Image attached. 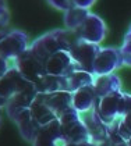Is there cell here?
Instances as JSON below:
<instances>
[{
  "label": "cell",
  "mask_w": 131,
  "mask_h": 146,
  "mask_svg": "<svg viewBox=\"0 0 131 146\" xmlns=\"http://www.w3.org/2000/svg\"><path fill=\"white\" fill-rule=\"evenodd\" d=\"M77 39L78 38L76 36V34L68 29H53L42 35L41 38L35 39L28 46V49L45 63L56 52L70 50Z\"/></svg>",
  "instance_id": "1"
},
{
  "label": "cell",
  "mask_w": 131,
  "mask_h": 146,
  "mask_svg": "<svg viewBox=\"0 0 131 146\" xmlns=\"http://www.w3.org/2000/svg\"><path fill=\"white\" fill-rule=\"evenodd\" d=\"M59 120L61 124V131H63L66 145L71 143V142H81V141L91 139L89 131H88L81 114L74 107L70 109L68 111H66Z\"/></svg>",
  "instance_id": "2"
},
{
  "label": "cell",
  "mask_w": 131,
  "mask_h": 146,
  "mask_svg": "<svg viewBox=\"0 0 131 146\" xmlns=\"http://www.w3.org/2000/svg\"><path fill=\"white\" fill-rule=\"evenodd\" d=\"M11 66L17 68L22 77L27 81L32 82L33 85H36L46 75L45 63L35 56L29 49H27L17 58H14L11 61Z\"/></svg>",
  "instance_id": "3"
},
{
  "label": "cell",
  "mask_w": 131,
  "mask_h": 146,
  "mask_svg": "<svg viewBox=\"0 0 131 146\" xmlns=\"http://www.w3.org/2000/svg\"><path fill=\"white\" fill-rule=\"evenodd\" d=\"M28 35L22 31H0V57L13 61L28 49Z\"/></svg>",
  "instance_id": "4"
},
{
  "label": "cell",
  "mask_w": 131,
  "mask_h": 146,
  "mask_svg": "<svg viewBox=\"0 0 131 146\" xmlns=\"http://www.w3.org/2000/svg\"><path fill=\"white\" fill-rule=\"evenodd\" d=\"M100 49H102V46L96 45V43L77 39L70 49V53L74 58L78 70L94 74V64H95V60L98 57Z\"/></svg>",
  "instance_id": "5"
},
{
  "label": "cell",
  "mask_w": 131,
  "mask_h": 146,
  "mask_svg": "<svg viewBox=\"0 0 131 146\" xmlns=\"http://www.w3.org/2000/svg\"><path fill=\"white\" fill-rule=\"evenodd\" d=\"M31 85H33L32 82L27 81L18 72L17 68L11 66L9 71L0 78V109H4L7 102L15 93H18L20 90L25 89Z\"/></svg>",
  "instance_id": "6"
},
{
  "label": "cell",
  "mask_w": 131,
  "mask_h": 146,
  "mask_svg": "<svg viewBox=\"0 0 131 146\" xmlns=\"http://www.w3.org/2000/svg\"><path fill=\"white\" fill-rule=\"evenodd\" d=\"M106 32H108V29H106L105 21L99 15L89 13L88 17L84 20V23L80 25V28L74 34L78 39L100 45L103 42V39L106 38Z\"/></svg>",
  "instance_id": "7"
},
{
  "label": "cell",
  "mask_w": 131,
  "mask_h": 146,
  "mask_svg": "<svg viewBox=\"0 0 131 146\" xmlns=\"http://www.w3.org/2000/svg\"><path fill=\"white\" fill-rule=\"evenodd\" d=\"M123 57H121L120 47L106 46L102 47L94 64V75H108L113 74L116 70L123 67Z\"/></svg>",
  "instance_id": "8"
},
{
  "label": "cell",
  "mask_w": 131,
  "mask_h": 146,
  "mask_svg": "<svg viewBox=\"0 0 131 146\" xmlns=\"http://www.w3.org/2000/svg\"><path fill=\"white\" fill-rule=\"evenodd\" d=\"M123 95L124 92H114V93H110L105 98H100L98 99L96 104H95V110L98 113L99 118L106 124L116 123L117 120H120V104H121V99H123Z\"/></svg>",
  "instance_id": "9"
},
{
  "label": "cell",
  "mask_w": 131,
  "mask_h": 146,
  "mask_svg": "<svg viewBox=\"0 0 131 146\" xmlns=\"http://www.w3.org/2000/svg\"><path fill=\"white\" fill-rule=\"evenodd\" d=\"M46 74L55 77H68L71 72L78 70L70 50L56 52L45 61Z\"/></svg>",
  "instance_id": "10"
},
{
  "label": "cell",
  "mask_w": 131,
  "mask_h": 146,
  "mask_svg": "<svg viewBox=\"0 0 131 146\" xmlns=\"http://www.w3.org/2000/svg\"><path fill=\"white\" fill-rule=\"evenodd\" d=\"M32 146H66L60 120L56 118L46 125H42L32 141Z\"/></svg>",
  "instance_id": "11"
},
{
  "label": "cell",
  "mask_w": 131,
  "mask_h": 146,
  "mask_svg": "<svg viewBox=\"0 0 131 146\" xmlns=\"http://www.w3.org/2000/svg\"><path fill=\"white\" fill-rule=\"evenodd\" d=\"M36 95H38V90L35 88V85H31L25 89L20 90L18 93H15L10 100L7 102V104L4 107V111L9 115V118L13 120L17 114L29 109L33 100H35V98H36Z\"/></svg>",
  "instance_id": "12"
},
{
  "label": "cell",
  "mask_w": 131,
  "mask_h": 146,
  "mask_svg": "<svg viewBox=\"0 0 131 146\" xmlns=\"http://www.w3.org/2000/svg\"><path fill=\"white\" fill-rule=\"evenodd\" d=\"M46 104L53 110L57 118H60L66 111L73 109V93L67 90H59L53 93H41Z\"/></svg>",
  "instance_id": "13"
},
{
  "label": "cell",
  "mask_w": 131,
  "mask_h": 146,
  "mask_svg": "<svg viewBox=\"0 0 131 146\" xmlns=\"http://www.w3.org/2000/svg\"><path fill=\"white\" fill-rule=\"evenodd\" d=\"M11 121L15 123V125H17V128H18V131H20L22 138L25 141H28V142L32 143V141L35 139V136H36L39 128H41V125L33 120L29 109H27V110L21 111L20 114H17Z\"/></svg>",
  "instance_id": "14"
},
{
  "label": "cell",
  "mask_w": 131,
  "mask_h": 146,
  "mask_svg": "<svg viewBox=\"0 0 131 146\" xmlns=\"http://www.w3.org/2000/svg\"><path fill=\"white\" fill-rule=\"evenodd\" d=\"M98 99L99 98L96 96V92L91 84L73 93V107L78 113H87L91 109H94Z\"/></svg>",
  "instance_id": "15"
},
{
  "label": "cell",
  "mask_w": 131,
  "mask_h": 146,
  "mask_svg": "<svg viewBox=\"0 0 131 146\" xmlns=\"http://www.w3.org/2000/svg\"><path fill=\"white\" fill-rule=\"evenodd\" d=\"M92 86L96 92V96L99 99L105 98L110 93L120 92L121 90V81L116 74H108V75H99L95 77Z\"/></svg>",
  "instance_id": "16"
},
{
  "label": "cell",
  "mask_w": 131,
  "mask_h": 146,
  "mask_svg": "<svg viewBox=\"0 0 131 146\" xmlns=\"http://www.w3.org/2000/svg\"><path fill=\"white\" fill-rule=\"evenodd\" d=\"M29 111L32 114L33 120L39 124L41 127L46 125V124H49L50 121H53V120L57 118L56 114L53 113V110L46 104V102L43 100V98H42V95L39 92H38L35 100H33V103L29 107Z\"/></svg>",
  "instance_id": "17"
},
{
  "label": "cell",
  "mask_w": 131,
  "mask_h": 146,
  "mask_svg": "<svg viewBox=\"0 0 131 146\" xmlns=\"http://www.w3.org/2000/svg\"><path fill=\"white\" fill-rule=\"evenodd\" d=\"M95 75L87 72V71H82V70H76L74 72H71L68 77H66V85H67V90L74 93L76 90L81 89L84 86H88L94 82Z\"/></svg>",
  "instance_id": "18"
},
{
  "label": "cell",
  "mask_w": 131,
  "mask_h": 146,
  "mask_svg": "<svg viewBox=\"0 0 131 146\" xmlns=\"http://www.w3.org/2000/svg\"><path fill=\"white\" fill-rule=\"evenodd\" d=\"M35 88L39 93H53V92H59V90H67L66 77H55V75L46 74L43 78L35 85Z\"/></svg>",
  "instance_id": "19"
},
{
  "label": "cell",
  "mask_w": 131,
  "mask_h": 146,
  "mask_svg": "<svg viewBox=\"0 0 131 146\" xmlns=\"http://www.w3.org/2000/svg\"><path fill=\"white\" fill-rule=\"evenodd\" d=\"M89 10L85 9H78L74 7L71 10L64 13V24H66V29L71 31V32H76L77 29L80 28V25L84 23V20L88 17Z\"/></svg>",
  "instance_id": "20"
},
{
  "label": "cell",
  "mask_w": 131,
  "mask_h": 146,
  "mask_svg": "<svg viewBox=\"0 0 131 146\" xmlns=\"http://www.w3.org/2000/svg\"><path fill=\"white\" fill-rule=\"evenodd\" d=\"M120 50L121 57H123V64L127 66V67H131V25L128 31L124 35V40H123Z\"/></svg>",
  "instance_id": "21"
},
{
  "label": "cell",
  "mask_w": 131,
  "mask_h": 146,
  "mask_svg": "<svg viewBox=\"0 0 131 146\" xmlns=\"http://www.w3.org/2000/svg\"><path fill=\"white\" fill-rule=\"evenodd\" d=\"M117 127H119L120 136L127 142L131 138V111L127 113L126 115H123L120 120L117 121Z\"/></svg>",
  "instance_id": "22"
},
{
  "label": "cell",
  "mask_w": 131,
  "mask_h": 146,
  "mask_svg": "<svg viewBox=\"0 0 131 146\" xmlns=\"http://www.w3.org/2000/svg\"><path fill=\"white\" fill-rule=\"evenodd\" d=\"M10 21V11L7 7L6 0H0V28H4L9 25Z\"/></svg>",
  "instance_id": "23"
},
{
  "label": "cell",
  "mask_w": 131,
  "mask_h": 146,
  "mask_svg": "<svg viewBox=\"0 0 131 146\" xmlns=\"http://www.w3.org/2000/svg\"><path fill=\"white\" fill-rule=\"evenodd\" d=\"M50 6H53L57 10H61V11H68L71 9H74V4H73V0H47Z\"/></svg>",
  "instance_id": "24"
},
{
  "label": "cell",
  "mask_w": 131,
  "mask_h": 146,
  "mask_svg": "<svg viewBox=\"0 0 131 146\" xmlns=\"http://www.w3.org/2000/svg\"><path fill=\"white\" fill-rule=\"evenodd\" d=\"M96 0H73V4L74 7H78V9H85V10H89V7H92L95 4Z\"/></svg>",
  "instance_id": "25"
},
{
  "label": "cell",
  "mask_w": 131,
  "mask_h": 146,
  "mask_svg": "<svg viewBox=\"0 0 131 146\" xmlns=\"http://www.w3.org/2000/svg\"><path fill=\"white\" fill-rule=\"evenodd\" d=\"M11 67V61L6 60V58H1L0 57V78L9 71V68Z\"/></svg>",
  "instance_id": "26"
},
{
  "label": "cell",
  "mask_w": 131,
  "mask_h": 146,
  "mask_svg": "<svg viewBox=\"0 0 131 146\" xmlns=\"http://www.w3.org/2000/svg\"><path fill=\"white\" fill-rule=\"evenodd\" d=\"M66 146H98L95 142H92L91 139L88 141H81V142H71V143H67Z\"/></svg>",
  "instance_id": "27"
},
{
  "label": "cell",
  "mask_w": 131,
  "mask_h": 146,
  "mask_svg": "<svg viewBox=\"0 0 131 146\" xmlns=\"http://www.w3.org/2000/svg\"><path fill=\"white\" fill-rule=\"evenodd\" d=\"M1 111H3V109H0V127H1Z\"/></svg>",
  "instance_id": "28"
},
{
  "label": "cell",
  "mask_w": 131,
  "mask_h": 146,
  "mask_svg": "<svg viewBox=\"0 0 131 146\" xmlns=\"http://www.w3.org/2000/svg\"><path fill=\"white\" fill-rule=\"evenodd\" d=\"M127 145H128V146H131V138H130V139H128V141H127Z\"/></svg>",
  "instance_id": "29"
}]
</instances>
